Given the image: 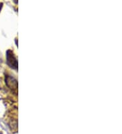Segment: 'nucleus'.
Here are the masks:
<instances>
[]
</instances>
